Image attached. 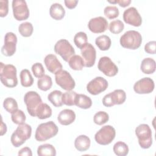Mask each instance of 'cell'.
<instances>
[{"instance_id": "cell-1", "label": "cell", "mask_w": 156, "mask_h": 156, "mask_svg": "<svg viewBox=\"0 0 156 156\" xmlns=\"http://www.w3.org/2000/svg\"><path fill=\"white\" fill-rule=\"evenodd\" d=\"M0 79L1 83L7 87H16L18 84L16 67L11 64L5 65L1 62Z\"/></svg>"}, {"instance_id": "cell-2", "label": "cell", "mask_w": 156, "mask_h": 156, "mask_svg": "<svg viewBox=\"0 0 156 156\" xmlns=\"http://www.w3.org/2000/svg\"><path fill=\"white\" fill-rule=\"evenodd\" d=\"M58 132V128L53 121L41 123L36 129L35 138L38 141H44L55 136Z\"/></svg>"}, {"instance_id": "cell-3", "label": "cell", "mask_w": 156, "mask_h": 156, "mask_svg": "<svg viewBox=\"0 0 156 156\" xmlns=\"http://www.w3.org/2000/svg\"><path fill=\"white\" fill-rule=\"evenodd\" d=\"M32 134L31 126L26 123L19 124L11 135L10 141L13 146L18 147L29 139Z\"/></svg>"}, {"instance_id": "cell-4", "label": "cell", "mask_w": 156, "mask_h": 156, "mask_svg": "<svg viewBox=\"0 0 156 156\" xmlns=\"http://www.w3.org/2000/svg\"><path fill=\"white\" fill-rule=\"evenodd\" d=\"M122 47L129 49H136L139 48L142 43V37L140 33L134 30L126 32L119 40Z\"/></svg>"}, {"instance_id": "cell-5", "label": "cell", "mask_w": 156, "mask_h": 156, "mask_svg": "<svg viewBox=\"0 0 156 156\" xmlns=\"http://www.w3.org/2000/svg\"><path fill=\"white\" fill-rule=\"evenodd\" d=\"M135 135L138 138V143L143 149H148L152 144V130L149 125L141 124L135 129Z\"/></svg>"}, {"instance_id": "cell-6", "label": "cell", "mask_w": 156, "mask_h": 156, "mask_svg": "<svg viewBox=\"0 0 156 156\" xmlns=\"http://www.w3.org/2000/svg\"><path fill=\"white\" fill-rule=\"evenodd\" d=\"M116 131L113 127L107 125L102 127L94 135V140L101 145H108L115 139Z\"/></svg>"}, {"instance_id": "cell-7", "label": "cell", "mask_w": 156, "mask_h": 156, "mask_svg": "<svg viewBox=\"0 0 156 156\" xmlns=\"http://www.w3.org/2000/svg\"><path fill=\"white\" fill-rule=\"evenodd\" d=\"M24 102L29 114L33 117L36 116V112L43 102L39 94L34 91H27L24 96Z\"/></svg>"}, {"instance_id": "cell-8", "label": "cell", "mask_w": 156, "mask_h": 156, "mask_svg": "<svg viewBox=\"0 0 156 156\" xmlns=\"http://www.w3.org/2000/svg\"><path fill=\"white\" fill-rule=\"evenodd\" d=\"M54 51L65 61L68 62L71 57L75 55V50L70 43L66 39H61L56 42L54 48Z\"/></svg>"}, {"instance_id": "cell-9", "label": "cell", "mask_w": 156, "mask_h": 156, "mask_svg": "<svg viewBox=\"0 0 156 156\" xmlns=\"http://www.w3.org/2000/svg\"><path fill=\"white\" fill-rule=\"evenodd\" d=\"M126 99V92L123 90L117 89L113 92L105 94L102 99V104L107 107H112L115 105L122 104Z\"/></svg>"}, {"instance_id": "cell-10", "label": "cell", "mask_w": 156, "mask_h": 156, "mask_svg": "<svg viewBox=\"0 0 156 156\" xmlns=\"http://www.w3.org/2000/svg\"><path fill=\"white\" fill-rule=\"evenodd\" d=\"M55 80L58 86L66 91L74 88L76 83L71 74L66 70H60L55 74Z\"/></svg>"}, {"instance_id": "cell-11", "label": "cell", "mask_w": 156, "mask_h": 156, "mask_svg": "<svg viewBox=\"0 0 156 156\" xmlns=\"http://www.w3.org/2000/svg\"><path fill=\"white\" fill-rule=\"evenodd\" d=\"M13 17L17 21L27 20L29 16V10L24 0H13L12 4Z\"/></svg>"}, {"instance_id": "cell-12", "label": "cell", "mask_w": 156, "mask_h": 156, "mask_svg": "<svg viewBox=\"0 0 156 156\" xmlns=\"http://www.w3.org/2000/svg\"><path fill=\"white\" fill-rule=\"evenodd\" d=\"M98 68L108 77H113L118 72V66L112 62L110 57L107 56L100 58L98 64Z\"/></svg>"}, {"instance_id": "cell-13", "label": "cell", "mask_w": 156, "mask_h": 156, "mask_svg": "<svg viewBox=\"0 0 156 156\" xmlns=\"http://www.w3.org/2000/svg\"><path fill=\"white\" fill-rule=\"evenodd\" d=\"M16 35L12 32L6 33L4 37V44L1 48L2 54L6 57L12 56L16 52Z\"/></svg>"}, {"instance_id": "cell-14", "label": "cell", "mask_w": 156, "mask_h": 156, "mask_svg": "<svg viewBox=\"0 0 156 156\" xmlns=\"http://www.w3.org/2000/svg\"><path fill=\"white\" fill-rule=\"evenodd\" d=\"M108 83L102 77H96L90 81L87 85V91L92 95H98L104 91L108 87Z\"/></svg>"}, {"instance_id": "cell-15", "label": "cell", "mask_w": 156, "mask_h": 156, "mask_svg": "<svg viewBox=\"0 0 156 156\" xmlns=\"http://www.w3.org/2000/svg\"><path fill=\"white\" fill-rule=\"evenodd\" d=\"M81 55L85 67H92L96 61V51L94 47L89 43H87L81 49Z\"/></svg>"}, {"instance_id": "cell-16", "label": "cell", "mask_w": 156, "mask_h": 156, "mask_svg": "<svg viewBox=\"0 0 156 156\" xmlns=\"http://www.w3.org/2000/svg\"><path fill=\"white\" fill-rule=\"evenodd\" d=\"M155 84L154 80L150 77H143L133 85V90L137 94H149L154 90Z\"/></svg>"}, {"instance_id": "cell-17", "label": "cell", "mask_w": 156, "mask_h": 156, "mask_svg": "<svg viewBox=\"0 0 156 156\" xmlns=\"http://www.w3.org/2000/svg\"><path fill=\"white\" fill-rule=\"evenodd\" d=\"M123 20L126 23L135 27H139L142 23V18L134 7H130L124 10Z\"/></svg>"}, {"instance_id": "cell-18", "label": "cell", "mask_w": 156, "mask_h": 156, "mask_svg": "<svg viewBox=\"0 0 156 156\" xmlns=\"http://www.w3.org/2000/svg\"><path fill=\"white\" fill-rule=\"evenodd\" d=\"M108 21L102 16H98L91 18L88 23L89 30L94 34H99L105 32L108 28Z\"/></svg>"}, {"instance_id": "cell-19", "label": "cell", "mask_w": 156, "mask_h": 156, "mask_svg": "<svg viewBox=\"0 0 156 156\" xmlns=\"http://www.w3.org/2000/svg\"><path fill=\"white\" fill-rule=\"evenodd\" d=\"M44 63L47 69L52 74H55L62 69V65L54 54H48L44 58Z\"/></svg>"}, {"instance_id": "cell-20", "label": "cell", "mask_w": 156, "mask_h": 156, "mask_svg": "<svg viewBox=\"0 0 156 156\" xmlns=\"http://www.w3.org/2000/svg\"><path fill=\"white\" fill-rule=\"evenodd\" d=\"M76 119V114L71 109H64L58 115L57 120L58 122L63 126H68L72 124Z\"/></svg>"}, {"instance_id": "cell-21", "label": "cell", "mask_w": 156, "mask_h": 156, "mask_svg": "<svg viewBox=\"0 0 156 156\" xmlns=\"http://www.w3.org/2000/svg\"><path fill=\"white\" fill-rule=\"evenodd\" d=\"M91 144L90 139L85 135L78 136L74 141V146L76 149L80 152H84L90 148Z\"/></svg>"}, {"instance_id": "cell-22", "label": "cell", "mask_w": 156, "mask_h": 156, "mask_svg": "<svg viewBox=\"0 0 156 156\" xmlns=\"http://www.w3.org/2000/svg\"><path fill=\"white\" fill-rule=\"evenodd\" d=\"M49 15L55 20H61L65 15V10L59 3L52 4L49 9Z\"/></svg>"}, {"instance_id": "cell-23", "label": "cell", "mask_w": 156, "mask_h": 156, "mask_svg": "<svg viewBox=\"0 0 156 156\" xmlns=\"http://www.w3.org/2000/svg\"><path fill=\"white\" fill-rule=\"evenodd\" d=\"M155 61L151 57L144 58L140 65L141 71L146 74H153L155 71Z\"/></svg>"}, {"instance_id": "cell-24", "label": "cell", "mask_w": 156, "mask_h": 156, "mask_svg": "<svg viewBox=\"0 0 156 156\" xmlns=\"http://www.w3.org/2000/svg\"><path fill=\"white\" fill-rule=\"evenodd\" d=\"M75 105L83 108H90L92 105V101L91 98L83 94H77L75 99Z\"/></svg>"}, {"instance_id": "cell-25", "label": "cell", "mask_w": 156, "mask_h": 156, "mask_svg": "<svg viewBox=\"0 0 156 156\" xmlns=\"http://www.w3.org/2000/svg\"><path fill=\"white\" fill-rule=\"evenodd\" d=\"M62 92L59 90H54L48 96V101L56 107H62L63 104L62 102Z\"/></svg>"}, {"instance_id": "cell-26", "label": "cell", "mask_w": 156, "mask_h": 156, "mask_svg": "<svg viewBox=\"0 0 156 156\" xmlns=\"http://www.w3.org/2000/svg\"><path fill=\"white\" fill-rule=\"evenodd\" d=\"M37 154L39 156H55L56 150L51 144H43L38 147Z\"/></svg>"}, {"instance_id": "cell-27", "label": "cell", "mask_w": 156, "mask_h": 156, "mask_svg": "<svg viewBox=\"0 0 156 156\" xmlns=\"http://www.w3.org/2000/svg\"><path fill=\"white\" fill-rule=\"evenodd\" d=\"M111 39L105 35L98 37L95 40V44L101 51H107L111 46Z\"/></svg>"}, {"instance_id": "cell-28", "label": "cell", "mask_w": 156, "mask_h": 156, "mask_svg": "<svg viewBox=\"0 0 156 156\" xmlns=\"http://www.w3.org/2000/svg\"><path fill=\"white\" fill-rule=\"evenodd\" d=\"M52 115V109L47 104L42 103L36 112V116L40 119L50 118Z\"/></svg>"}, {"instance_id": "cell-29", "label": "cell", "mask_w": 156, "mask_h": 156, "mask_svg": "<svg viewBox=\"0 0 156 156\" xmlns=\"http://www.w3.org/2000/svg\"><path fill=\"white\" fill-rule=\"evenodd\" d=\"M68 62L69 67L73 70L80 71L85 66L82 57L79 55H74Z\"/></svg>"}, {"instance_id": "cell-30", "label": "cell", "mask_w": 156, "mask_h": 156, "mask_svg": "<svg viewBox=\"0 0 156 156\" xmlns=\"http://www.w3.org/2000/svg\"><path fill=\"white\" fill-rule=\"evenodd\" d=\"M21 84L24 87H29L33 85L34 79L30 73L27 69L21 70L20 74Z\"/></svg>"}, {"instance_id": "cell-31", "label": "cell", "mask_w": 156, "mask_h": 156, "mask_svg": "<svg viewBox=\"0 0 156 156\" xmlns=\"http://www.w3.org/2000/svg\"><path fill=\"white\" fill-rule=\"evenodd\" d=\"M52 85V81L51 77L48 75H44L43 77L39 78L37 80L38 88L44 91L49 90Z\"/></svg>"}, {"instance_id": "cell-32", "label": "cell", "mask_w": 156, "mask_h": 156, "mask_svg": "<svg viewBox=\"0 0 156 156\" xmlns=\"http://www.w3.org/2000/svg\"><path fill=\"white\" fill-rule=\"evenodd\" d=\"M113 151L118 156H126L128 154L129 149L127 144L119 141L114 144Z\"/></svg>"}, {"instance_id": "cell-33", "label": "cell", "mask_w": 156, "mask_h": 156, "mask_svg": "<svg viewBox=\"0 0 156 156\" xmlns=\"http://www.w3.org/2000/svg\"><path fill=\"white\" fill-rule=\"evenodd\" d=\"M18 31L23 37H29L32 35L34 31V27L31 23L24 22L20 24Z\"/></svg>"}, {"instance_id": "cell-34", "label": "cell", "mask_w": 156, "mask_h": 156, "mask_svg": "<svg viewBox=\"0 0 156 156\" xmlns=\"http://www.w3.org/2000/svg\"><path fill=\"white\" fill-rule=\"evenodd\" d=\"M3 107L7 112L11 114L18 109L16 101L12 98H5L3 102Z\"/></svg>"}, {"instance_id": "cell-35", "label": "cell", "mask_w": 156, "mask_h": 156, "mask_svg": "<svg viewBox=\"0 0 156 156\" xmlns=\"http://www.w3.org/2000/svg\"><path fill=\"white\" fill-rule=\"evenodd\" d=\"M77 96L76 92L70 90L67 91L62 94V102L63 104L68 106L75 105V99Z\"/></svg>"}, {"instance_id": "cell-36", "label": "cell", "mask_w": 156, "mask_h": 156, "mask_svg": "<svg viewBox=\"0 0 156 156\" xmlns=\"http://www.w3.org/2000/svg\"><path fill=\"white\" fill-rule=\"evenodd\" d=\"M74 42L76 46L81 49L88 43V37L86 33L83 32H77L74 37Z\"/></svg>"}, {"instance_id": "cell-37", "label": "cell", "mask_w": 156, "mask_h": 156, "mask_svg": "<svg viewBox=\"0 0 156 156\" xmlns=\"http://www.w3.org/2000/svg\"><path fill=\"white\" fill-rule=\"evenodd\" d=\"M124 28V23L119 20L112 21L109 24V30L114 34L121 33Z\"/></svg>"}, {"instance_id": "cell-38", "label": "cell", "mask_w": 156, "mask_h": 156, "mask_svg": "<svg viewBox=\"0 0 156 156\" xmlns=\"http://www.w3.org/2000/svg\"><path fill=\"white\" fill-rule=\"evenodd\" d=\"M109 119V116L107 113L104 111H99L96 113L93 117L94 122L99 126L106 123Z\"/></svg>"}, {"instance_id": "cell-39", "label": "cell", "mask_w": 156, "mask_h": 156, "mask_svg": "<svg viewBox=\"0 0 156 156\" xmlns=\"http://www.w3.org/2000/svg\"><path fill=\"white\" fill-rule=\"evenodd\" d=\"M11 119L13 123L19 125L24 123L26 117L23 111L18 109L17 110L12 113Z\"/></svg>"}, {"instance_id": "cell-40", "label": "cell", "mask_w": 156, "mask_h": 156, "mask_svg": "<svg viewBox=\"0 0 156 156\" xmlns=\"http://www.w3.org/2000/svg\"><path fill=\"white\" fill-rule=\"evenodd\" d=\"M104 13L105 16L110 20L115 19L119 16V9L116 6L108 5L105 7L104 10Z\"/></svg>"}, {"instance_id": "cell-41", "label": "cell", "mask_w": 156, "mask_h": 156, "mask_svg": "<svg viewBox=\"0 0 156 156\" xmlns=\"http://www.w3.org/2000/svg\"><path fill=\"white\" fill-rule=\"evenodd\" d=\"M32 71L35 77L40 78L44 75V69L41 63H35L32 66Z\"/></svg>"}, {"instance_id": "cell-42", "label": "cell", "mask_w": 156, "mask_h": 156, "mask_svg": "<svg viewBox=\"0 0 156 156\" xmlns=\"http://www.w3.org/2000/svg\"><path fill=\"white\" fill-rule=\"evenodd\" d=\"M9 12V1L1 0L0 1V16L5 17Z\"/></svg>"}, {"instance_id": "cell-43", "label": "cell", "mask_w": 156, "mask_h": 156, "mask_svg": "<svg viewBox=\"0 0 156 156\" xmlns=\"http://www.w3.org/2000/svg\"><path fill=\"white\" fill-rule=\"evenodd\" d=\"M155 48H156L155 41H151L145 44L144 51L147 54H155Z\"/></svg>"}, {"instance_id": "cell-44", "label": "cell", "mask_w": 156, "mask_h": 156, "mask_svg": "<svg viewBox=\"0 0 156 156\" xmlns=\"http://www.w3.org/2000/svg\"><path fill=\"white\" fill-rule=\"evenodd\" d=\"M18 154V155L21 156H32V152L30 148H29V147H24L19 151Z\"/></svg>"}, {"instance_id": "cell-45", "label": "cell", "mask_w": 156, "mask_h": 156, "mask_svg": "<svg viewBox=\"0 0 156 156\" xmlns=\"http://www.w3.org/2000/svg\"><path fill=\"white\" fill-rule=\"evenodd\" d=\"M78 2L79 1L77 0H65L64 1L65 6L69 9L75 8L76 7Z\"/></svg>"}, {"instance_id": "cell-46", "label": "cell", "mask_w": 156, "mask_h": 156, "mask_svg": "<svg viewBox=\"0 0 156 156\" xmlns=\"http://www.w3.org/2000/svg\"><path fill=\"white\" fill-rule=\"evenodd\" d=\"M131 3L130 0H116V4H118L122 7H126Z\"/></svg>"}, {"instance_id": "cell-47", "label": "cell", "mask_w": 156, "mask_h": 156, "mask_svg": "<svg viewBox=\"0 0 156 156\" xmlns=\"http://www.w3.org/2000/svg\"><path fill=\"white\" fill-rule=\"evenodd\" d=\"M7 132V126L3 122L2 118H1V135H4Z\"/></svg>"}]
</instances>
